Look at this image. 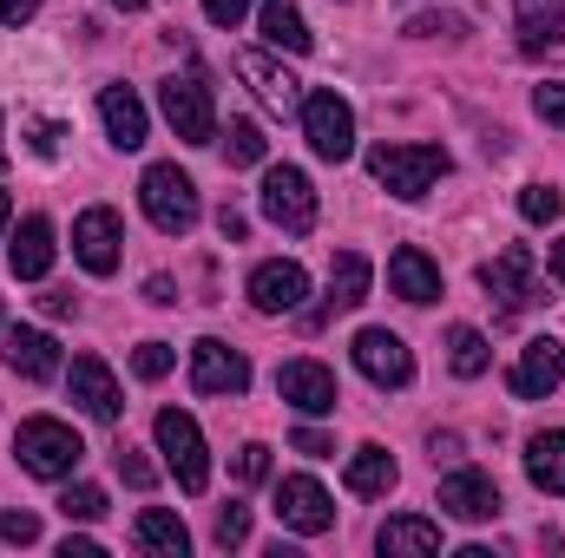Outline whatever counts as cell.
<instances>
[{
	"mask_svg": "<svg viewBox=\"0 0 565 558\" xmlns=\"http://www.w3.org/2000/svg\"><path fill=\"white\" fill-rule=\"evenodd\" d=\"M559 211H565V197L553 184H526V191H520V217H526V224H559Z\"/></svg>",
	"mask_w": 565,
	"mask_h": 558,
	"instance_id": "d6a6232c",
	"label": "cell"
},
{
	"mask_svg": "<svg viewBox=\"0 0 565 558\" xmlns=\"http://www.w3.org/2000/svg\"><path fill=\"white\" fill-rule=\"evenodd\" d=\"M546 270H553V277L565 282V237H559V244H553V257H546Z\"/></svg>",
	"mask_w": 565,
	"mask_h": 558,
	"instance_id": "f907efd6",
	"label": "cell"
},
{
	"mask_svg": "<svg viewBox=\"0 0 565 558\" xmlns=\"http://www.w3.org/2000/svg\"><path fill=\"white\" fill-rule=\"evenodd\" d=\"M296 453H309V460H329V453H335V440H329L322 427H296Z\"/></svg>",
	"mask_w": 565,
	"mask_h": 558,
	"instance_id": "7bdbcfd3",
	"label": "cell"
},
{
	"mask_svg": "<svg viewBox=\"0 0 565 558\" xmlns=\"http://www.w3.org/2000/svg\"><path fill=\"white\" fill-rule=\"evenodd\" d=\"M369 171H375V184H388L402 204H415V197H427V191L454 171V158H447L440 144H375V151H369Z\"/></svg>",
	"mask_w": 565,
	"mask_h": 558,
	"instance_id": "7a4b0ae2",
	"label": "cell"
},
{
	"mask_svg": "<svg viewBox=\"0 0 565 558\" xmlns=\"http://www.w3.org/2000/svg\"><path fill=\"white\" fill-rule=\"evenodd\" d=\"M237 480H244V486L270 480V447H264V440H244V447H237Z\"/></svg>",
	"mask_w": 565,
	"mask_h": 558,
	"instance_id": "d590c367",
	"label": "cell"
},
{
	"mask_svg": "<svg viewBox=\"0 0 565 558\" xmlns=\"http://www.w3.org/2000/svg\"><path fill=\"white\" fill-rule=\"evenodd\" d=\"M0 539L7 546H33L40 539V519L33 513H0Z\"/></svg>",
	"mask_w": 565,
	"mask_h": 558,
	"instance_id": "f35d334b",
	"label": "cell"
},
{
	"mask_svg": "<svg viewBox=\"0 0 565 558\" xmlns=\"http://www.w3.org/2000/svg\"><path fill=\"white\" fill-rule=\"evenodd\" d=\"M277 519L289 533H302V539H322V533L335 526V500H329L309 473H289L277 486Z\"/></svg>",
	"mask_w": 565,
	"mask_h": 558,
	"instance_id": "30bf717a",
	"label": "cell"
},
{
	"mask_svg": "<svg viewBox=\"0 0 565 558\" xmlns=\"http://www.w3.org/2000/svg\"><path fill=\"white\" fill-rule=\"evenodd\" d=\"M369 257L362 250H342L335 264H329V296H322V309L309 315V322H322V315H342V309H362L369 302Z\"/></svg>",
	"mask_w": 565,
	"mask_h": 558,
	"instance_id": "44dd1931",
	"label": "cell"
},
{
	"mask_svg": "<svg viewBox=\"0 0 565 558\" xmlns=\"http://www.w3.org/2000/svg\"><path fill=\"white\" fill-rule=\"evenodd\" d=\"M119 244H126L119 211H106V204L79 211V224H73V257H79L93 277H113V270H119Z\"/></svg>",
	"mask_w": 565,
	"mask_h": 558,
	"instance_id": "4fadbf2b",
	"label": "cell"
},
{
	"mask_svg": "<svg viewBox=\"0 0 565 558\" xmlns=\"http://www.w3.org/2000/svg\"><path fill=\"white\" fill-rule=\"evenodd\" d=\"M302 139L309 151L322 158V164H342V158H355V106L342 99V93H302Z\"/></svg>",
	"mask_w": 565,
	"mask_h": 558,
	"instance_id": "52a82bcc",
	"label": "cell"
},
{
	"mask_svg": "<svg viewBox=\"0 0 565 558\" xmlns=\"http://www.w3.org/2000/svg\"><path fill=\"white\" fill-rule=\"evenodd\" d=\"M559 382H565V342H553V335H533V342L520 348V362H513L507 388H513L520 401H546Z\"/></svg>",
	"mask_w": 565,
	"mask_h": 558,
	"instance_id": "5bb4252c",
	"label": "cell"
},
{
	"mask_svg": "<svg viewBox=\"0 0 565 558\" xmlns=\"http://www.w3.org/2000/svg\"><path fill=\"white\" fill-rule=\"evenodd\" d=\"M244 539H250V506H224V513H217V546L237 552Z\"/></svg>",
	"mask_w": 565,
	"mask_h": 558,
	"instance_id": "8d00e7d4",
	"label": "cell"
},
{
	"mask_svg": "<svg viewBox=\"0 0 565 558\" xmlns=\"http://www.w3.org/2000/svg\"><path fill=\"white\" fill-rule=\"evenodd\" d=\"M250 7H257V0H204V20H211V26H237Z\"/></svg>",
	"mask_w": 565,
	"mask_h": 558,
	"instance_id": "b9f144b4",
	"label": "cell"
},
{
	"mask_svg": "<svg viewBox=\"0 0 565 558\" xmlns=\"http://www.w3.org/2000/svg\"><path fill=\"white\" fill-rule=\"evenodd\" d=\"M60 558H99V546H93V539H73V533H66V546H60Z\"/></svg>",
	"mask_w": 565,
	"mask_h": 558,
	"instance_id": "c3c4849f",
	"label": "cell"
},
{
	"mask_svg": "<svg viewBox=\"0 0 565 558\" xmlns=\"http://www.w3.org/2000/svg\"><path fill=\"white\" fill-rule=\"evenodd\" d=\"M408 40H467V20L460 13H415Z\"/></svg>",
	"mask_w": 565,
	"mask_h": 558,
	"instance_id": "836d02e7",
	"label": "cell"
},
{
	"mask_svg": "<svg viewBox=\"0 0 565 558\" xmlns=\"http://www.w3.org/2000/svg\"><path fill=\"white\" fill-rule=\"evenodd\" d=\"M139 546H145V552H164V558H184V552H191V533H184V519H178V513L145 506V513H139Z\"/></svg>",
	"mask_w": 565,
	"mask_h": 558,
	"instance_id": "83f0119b",
	"label": "cell"
},
{
	"mask_svg": "<svg viewBox=\"0 0 565 558\" xmlns=\"http://www.w3.org/2000/svg\"><path fill=\"white\" fill-rule=\"evenodd\" d=\"M264 151H270V139H264L257 119H231L224 126V158L231 164H264Z\"/></svg>",
	"mask_w": 565,
	"mask_h": 558,
	"instance_id": "f546056e",
	"label": "cell"
},
{
	"mask_svg": "<svg viewBox=\"0 0 565 558\" xmlns=\"http://www.w3.org/2000/svg\"><path fill=\"white\" fill-rule=\"evenodd\" d=\"M171 362H178L171 342H139V348H132V375H139V382H164Z\"/></svg>",
	"mask_w": 565,
	"mask_h": 558,
	"instance_id": "e575fe53",
	"label": "cell"
},
{
	"mask_svg": "<svg viewBox=\"0 0 565 558\" xmlns=\"http://www.w3.org/2000/svg\"><path fill=\"white\" fill-rule=\"evenodd\" d=\"M395 460H388V447H355L349 453V493L355 500H382V493H395Z\"/></svg>",
	"mask_w": 565,
	"mask_h": 558,
	"instance_id": "484cf974",
	"label": "cell"
},
{
	"mask_svg": "<svg viewBox=\"0 0 565 558\" xmlns=\"http://www.w3.org/2000/svg\"><path fill=\"white\" fill-rule=\"evenodd\" d=\"M533 112H540L546 126H559V132H565V86H540V93H533Z\"/></svg>",
	"mask_w": 565,
	"mask_h": 558,
	"instance_id": "60d3db41",
	"label": "cell"
},
{
	"mask_svg": "<svg viewBox=\"0 0 565 558\" xmlns=\"http://www.w3.org/2000/svg\"><path fill=\"white\" fill-rule=\"evenodd\" d=\"M40 309H46V315H73V309H79V302H73V296H66V289H46V296H40Z\"/></svg>",
	"mask_w": 565,
	"mask_h": 558,
	"instance_id": "7dc6e473",
	"label": "cell"
},
{
	"mask_svg": "<svg viewBox=\"0 0 565 558\" xmlns=\"http://www.w3.org/2000/svg\"><path fill=\"white\" fill-rule=\"evenodd\" d=\"M375 546L388 558H434L440 552V526L434 519H415V513H402V519H388L382 533H375Z\"/></svg>",
	"mask_w": 565,
	"mask_h": 558,
	"instance_id": "d4e9b609",
	"label": "cell"
},
{
	"mask_svg": "<svg viewBox=\"0 0 565 558\" xmlns=\"http://www.w3.org/2000/svg\"><path fill=\"white\" fill-rule=\"evenodd\" d=\"M257 204H264V217H270L277 230H289V237L316 230V184H309L296 164H270V171H264Z\"/></svg>",
	"mask_w": 565,
	"mask_h": 558,
	"instance_id": "ba28073f",
	"label": "cell"
},
{
	"mask_svg": "<svg viewBox=\"0 0 565 558\" xmlns=\"http://www.w3.org/2000/svg\"><path fill=\"white\" fill-rule=\"evenodd\" d=\"M440 513H454V519H467V526L500 519V486H493V473H480V466H454V473L440 480Z\"/></svg>",
	"mask_w": 565,
	"mask_h": 558,
	"instance_id": "ac0fdd59",
	"label": "cell"
},
{
	"mask_svg": "<svg viewBox=\"0 0 565 558\" xmlns=\"http://www.w3.org/2000/svg\"><path fill=\"white\" fill-rule=\"evenodd\" d=\"M99 119H106V139L119 144V151H139L145 144V99L132 86H99Z\"/></svg>",
	"mask_w": 565,
	"mask_h": 558,
	"instance_id": "ffe728a7",
	"label": "cell"
},
{
	"mask_svg": "<svg viewBox=\"0 0 565 558\" xmlns=\"http://www.w3.org/2000/svg\"><path fill=\"white\" fill-rule=\"evenodd\" d=\"M349 355H355V368H362L375 388H408V382H415V355H408V342H402L395 329H362V335L349 342Z\"/></svg>",
	"mask_w": 565,
	"mask_h": 558,
	"instance_id": "9c48e42d",
	"label": "cell"
},
{
	"mask_svg": "<svg viewBox=\"0 0 565 558\" xmlns=\"http://www.w3.org/2000/svg\"><path fill=\"white\" fill-rule=\"evenodd\" d=\"M526 480H533L540 493H553V500H559V493H565V433L546 427V433H533V440H526Z\"/></svg>",
	"mask_w": 565,
	"mask_h": 558,
	"instance_id": "4316f807",
	"label": "cell"
},
{
	"mask_svg": "<svg viewBox=\"0 0 565 558\" xmlns=\"http://www.w3.org/2000/svg\"><path fill=\"white\" fill-rule=\"evenodd\" d=\"M158 112H164V126H171L184 144H211L217 139V106H211L204 73H171V79L158 86Z\"/></svg>",
	"mask_w": 565,
	"mask_h": 558,
	"instance_id": "8992f818",
	"label": "cell"
},
{
	"mask_svg": "<svg viewBox=\"0 0 565 558\" xmlns=\"http://www.w3.org/2000/svg\"><path fill=\"white\" fill-rule=\"evenodd\" d=\"M237 79H244V86H250V93H257L277 119L302 112V79H296L289 66H277L270 53H257V46H250V53H237Z\"/></svg>",
	"mask_w": 565,
	"mask_h": 558,
	"instance_id": "9a60e30c",
	"label": "cell"
},
{
	"mask_svg": "<svg viewBox=\"0 0 565 558\" xmlns=\"http://www.w3.org/2000/svg\"><path fill=\"white\" fill-rule=\"evenodd\" d=\"M487 362H493L487 335H480V329H467V322H454V329H447V368H454L460 382H480V375H487Z\"/></svg>",
	"mask_w": 565,
	"mask_h": 558,
	"instance_id": "f1b7e54d",
	"label": "cell"
},
{
	"mask_svg": "<svg viewBox=\"0 0 565 558\" xmlns=\"http://www.w3.org/2000/svg\"><path fill=\"white\" fill-rule=\"evenodd\" d=\"M565 20L559 13H520V53H559Z\"/></svg>",
	"mask_w": 565,
	"mask_h": 558,
	"instance_id": "4dcf8cb0",
	"label": "cell"
},
{
	"mask_svg": "<svg viewBox=\"0 0 565 558\" xmlns=\"http://www.w3.org/2000/svg\"><path fill=\"white\" fill-rule=\"evenodd\" d=\"M0 171H7V144H0Z\"/></svg>",
	"mask_w": 565,
	"mask_h": 558,
	"instance_id": "db71d44e",
	"label": "cell"
},
{
	"mask_svg": "<svg viewBox=\"0 0 565 558\" xmlns=\"http://www.w3.org/2000/svg\"><path fill=\"white\" fill-rule=\"evenodd\" d=\"M388 289L402 296V302H434L440 296V264L415 250V244H402L395 257H388Z\"/></svg>",
	"mask_w": 565,
	"mask_h": 558,
	"instance_id": "7402d4cb",
	"label": "cell"
},
{
	"mask_svg": "<svg viewBox=\"0 0 565 558\" xmlns=\"http://www.w3.org/2000/svg\"><path fill=\"white\" fill-rule=\"evenodd\" d=\"M60 139H66V132H60L53 119H26V144H33L40 158H60Z\"/></svg>",
	"mask_w": 565,
	"mask_h": 558,
	"instance_id": "ab89813d",
	"label": "cell"
},
{
	"mask_svg": "<svg viewBox=\"0 0 565 558\" xmlns=\"http://www.w3.org/2000/svg\"><path fill=\"white\" fill-rule=\"evenodd\" d=\"M106 7H119V13H145V0H106Z\"/></svg>",
	"mask_w": 565,
	"mask_h": 558,
	"instance_id": "f5cc1de1",
	"label": "cell"
},
{
	"mask_svg": "<svg viewBox=\"0 0 565 558\" xmlns=\"http://www.w3.org/2000/svg\"><path fill=\"white\" fill-rule=\"evenodd\" d=\"M0 355H7V368L13 375H26V382H53L60 375V342L46 335V329H7L0 335Z\"/></svg>",
	"mask_w": 565,
	"mask_h": 558,
	"instance_id": "d6986e66",
	"label": "cell"
},
{
	"mask_svg": "<svg viewBox=\"0 0 565 558\" xmlns=\"http://www.w3.org/2000/svg\"><path fill=\"white\" fill-rule=\"evenodd\" d=\"M139 204H145V217H151V230H164V237H184V230L204 217V204H198V184H191L178 164H145Z\"/></svg>",
	"mask_w": 565,
	"mask_h": 558,
	"instance_id": "277c9868",
	"label": "cell"
},
{
	"mask_svg": "<svg viewBox=\"0 0 565 558\" xmlns=\"http://www.w3.org/2000/svg\"><path fill=\"white\" fill-rule=\"evenodd\" d=\"M565 0H520V13H559Z\"/></svg>",
	"mask_w": 565,
	"mask_h": 558,
	"instance_id": "681fc988",
	"label": "cell"
},
{
	"mask_svg": "<svg viewBox=\"0 0 565 558\" xmlns=\"http://www.w3.org/2000/svg\"><path fill=\"white\" fill-rule=\"evenodd\" d=\"M191 388L198 395H244L250 388V362L231 342L204 335V342H191Z\"/></svg>",
	"mask_w": 565,
	"mask_h": 558,
	"instance_id": "8fae6325",
	"label": "cell"
},
{
	"mask_svg": "<svg viewBox=\"0 0 565 558\" xmlns=\"http://www.w3.org/2000/svg\"><path fill=\"white\" fill-rule=\"evenodd\" d=\"M113 460H119V480H126V486H151V480H158V466H151V460H145L139 447H119V453H113Z\"/></svg>",
	"mask_w": 565,
	"mask_h": 558,
	"instance_id": "74e56055",
	"label": "cell"
},
{
	"mask_svg": "<svg viewBox=\"0 0 565 558\" xmlns=\"http://www.w3.org/2000/svg\"><path fill=\"white\" fill-rule=\"evenodd\" d=\"M277 395L296 408V415H309V420H316V415H335V401H342V395H335V375H329L322 362H309V355H302V362H282V368H277Z\"/></svg>",
	"mask_w": 565,
	"mask_h": 558,
	"instance_id": "2e32d148",
	"label": "cell"
},
{
	"mask_svg": "<svg viewBox=\"0 0 565 558\" xmlns=\"http://www.w3.org/2000/svg\"><path fill=\"white\" fill-rule=\"evenodd\" d=\"M257 33H264L277 53H309V46H316V33L302 26L296 0H257Z\"/></svg>",
	"mask_w": 565,
	"mask_h": 558,
	"instance_id": "cb8c5ba5",
	"label": "cell"
},
{
	"mask_svg": "<svg viewBox=\"0 0 565 558\" xmlns=\"http://www.w3.org/2000/svg\"><path fill=\"white\" fill-rule=\"evenodd\" d=\"M60 513H66V519H106V486H93V480L66 486V493H60Z\"/></svg>",
	"mask_w": 565,
	"mask_h": 558,
	"instance_id": "1f68e13d",
	"label": "cell"
},
{
	"mask_svg": "<svg viewBox=\"0 0 565 558\" xmlns=\"http://www.w3.org/2000/svg\"><path fill=\"white\" fill-rule=\"evenodd\" d=\"M217 230H224V244H244V230H250V224H244V211H231V204H224V211H217Z\"/></svg>",
	"mask_w": 565,
	"mask_h": 558,
	"instance_id": "f6af8a7d",
	"label": "cell"
},
{
	"mask_svg": "<svg viewBox=\"0 0 565 558\" xmlns=\"http://www.w3.org/2000/svg\"><path fill=\"white\" fill-rule=\"evenodd\" d=\"M480 289H487V302H493L500 315L540 309L546 296H540V257H533V244H507L500 257H487V264H480Z\"/></svg>",
	"mask_w": 565,
	"mask_h": 558,
	"instance_id": "3957f363",
	"label": "cell"
},
{
	"mask_svg": "<svg viewBox=\"0 0 565 558\" xmlns=\"http://www.w3.org/2000/svg\"><path fill=\"white\" fill-rule=\"evenodd\" d=\"M66 395H73V408H79V415L106 420V427L126 415V395H119V382H113V368H106L99 355H79V362L66 368Z\"/></svg>",
	"mask_w": 565,
	"mask_h": 558,
	"instance_id": "7c38bea8",
	"label": "cell"
},
{
	"mask_svg": "<svg viewBox=\"0 0 565 558\" xmlns=\"http://www.w3.org/2000/svg\"><path fill=\"white\" fill-rule=\"evenodd\" d=\"M145 302H158V309H171V302H178V289H171V277H151V282H145Z\"/></svg>",
	"mask_w": 565,
	"mask_h": 558,
	"instance_id": "bcb514c9",
	"label": "cell"
},
{
	"mask_svg": "<svg viewBox=\"0 0 565 558\" xmlns=\"http://www.w3.org/2000/svg\"><path fill=\"white\" fill-rule=\"evenodd\" d=\"M151 433H158V453H164L171 480H178L184 493H204V486H211V453H204V433H198V420L184 415V408H158Z\"/></svg>",
	"mask_w": 565,
	"mask_h": 558,
	"instance_id": "5b68a950",
	"label": "cell"
},
{
	"mask_svg": "<svg viewBox=\"0 0 565 558\" xmlns=\"http://www.w3.org/2000/svg\"><path fill=\"white\" fill-rule=\"evenodd\" d=\"M7 224H13V197L0 191V237H7Z\"/></svg>",
	"mask_w": 565,
	"mask_h": 558,
	"instance_id": "816d5d0a",
	"label": "cell"
},
{
	"mask_svg": "<svg viewBox=\"0 0 565 558\" xmlns=\"http://www.w3.org/2000/svg\"><path fill=\"white\" fill-rule=\"evenodd\" d=\"M7 264H13V277H20V282H40V277H46V270H53V224H46V217H26V224L13 230Z\"/></svg>",
	"mask_w": 565,
	"mask_h": 558,
	"instance_id": "603a6c76",
	"label": "cell"
},
{
	"mask_svg": "<svg viewBox=\"0 0 565 558\" xmlns=\"http://www.w3.org/2000/svg\"><path fill=\"white\" fill-rule=\"evenodd\" d=\"M40 13V0H0V26H26Z\"/></svg>",
	"mask_w": 565,
	"mask_h": 558,
	"instance_id": "ee69618b",
	"label": "cell"
},
{
	"mask_svg": "<svg viewBox=\"0 0 565 558\" xmlns=\"http://www.w3.org/2000/svg\"><path fill=\"white\" fill-rule=\"evenodd\" d=\"M13 460H20V473H33V480H73L79 460H86V440H79L66 420L33 415V420H20V433H13Z\"/></svg>",
	"mask_w": 565,
	"mask_h": 558,
	"instance_id": "6da1fadb",
	"label": "cell"
},
{
	"mask_svg": "<svg viewBox=\"0 0 565 558\" xmlns=\"http://www.w3.org/2000/svg\"><path fill=\"white\" fill-rule=\"evenodd\" d=\"M302 296H309V270H302V264H289V257L250 270V309H257V315H296V309H302Z\"/></svg>",
	"mask_w": 565,
	"mask_h": 558,
	"instance_id": "e0dca14e",
	"label": "cell"
}]
</instances>
